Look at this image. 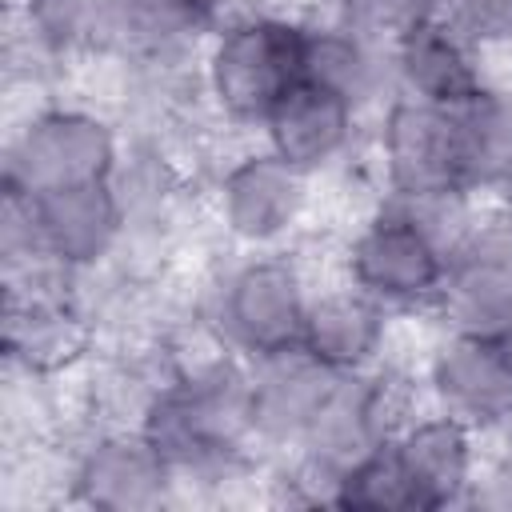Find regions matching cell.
Instances as JSON below:
<instances>
[{
	"label": "cell",
	"instance_id": "1",
	"mask_svg": "<svg viewBox=\"0 0 512 512\" xmlns=\"http://www.w3.org/2000/svg\"><path fill=\"white\" fill-rule=\"evenodd\" d=\"M200 96L216 128L256 140L276 104L304 80V8L264 4L220 24L200 48Z\"/></svg>",
	"mask_w": 512,
	"mask_h": 512
},
{
	"label": "cell",
	"instance_id": "2",
	"mask_svg": "<svg viewBox=\"0 0 512 512\" xmlns=\"http://www.w3.org/2000/svg\"><path fill=\"white\" fill-rule=\"evenodd\" d=\"M324 184L260 140H232L204 176V220L224 252L304 248Z\"/></svg>",
	"mask_w": 512,
	"mask_h": 512
},
{
	"label": "cell",
	"instance_id": "3",
	"mask_svg": "<svg viewBox=\"0 0 512 512\" xmlns=\"http://www.w3.org/2000/svg\"><path fill=\"white\" fill-rule=\"evenodd\" d=\"M316 272L304 248L224 252L200 272V308L248 360L300 344Z\"/></svg>",
	"mask_w": 512,
	"mask_h": 512
},
{
	"label": "cell",
	"instance_id": "4",
	"mask_svg": "<svg viewBox=\"0 0 512 512\" xmlns=\"http://www.w3.org/2000/svg\"><path fill=\"white\" fill-rule=\"evenodd\" d=\"M128 132L116 112L84 96H40L4 132V188L40 196L56 188L108 184L124 160Z\"/></svg>",
	"mask_w": 512,
	"mask_h": 512
},
{
	"label": "cell",
	"instance_id": "5",
	"mask_svg": "<svg viewBox=\"0 0 512 512\" xmlns=\"http://www.w3.org/2000/svg\"><path fill=\"white\" fill-rule=\"evenodd\" d=\"M0 280L4 368L72 380L100 348V328L80 296V272H68L48 256H32L20 264H0Z\"/></svg>",
	"mask_w": 512,
	"mask_h": 512
},
{
	"label": "cell",
	"instance_id": "6",
	"mask_svg": "<svg viewBox=\"0 0 512 512\" xmlns=\"http://www.w3.org/2000/svg\"><path fill=\"white\" fill-rule=\"evenodd\" d=\"M448 264V248L388 196L348 216V228L332 248V272L380 300L400 320L432 316L448 280Z\"/></svg>",
	"mask_w": 512,
	"mask_h": 512
},
{
	"label": "cell",
	"instance_id": "7",
	"mask_svg": "<svg viewBox=\"0 0 512 512\" xmlns=\"http://www.w3.org/2000/svg\"><path fill=\"white\" fill-rule=\"evenodd\" d=\"M56 500L88 512L184 508L172 460L144 428H72L56 448Z\"/></svg>",
	"mask_w": 512,
	"mask_h": 512
},
{
	"label": "cell",
	"instance_id": "8",
	"mask_svg": "<svg viewBox=\"0 0 512 512\" xmlns=\"http://www.w3.org/2000/svg\"><path fill=\"white\" fill-rule=\"evenodd\" d=\"M424 404L472 424L484 436L512 428V336L428 324L412 360Z\"/></svg>",
	"mask_w": 512,
	"mask_h": 512
},
{
	"label": "cell",
	"instance_id": "9",
	"mask_svg": "<svg viewBox=\"0 0 512 512\" xmlns=\"http://www.w3.org/2000/svg\"><path fill=\"white\" fill-rule=\"evenodd\" d=\"M368 148L376 160L380 188L392 200H424V196L464 192L460 188V156H456V124H452L448 108H436V104L396 92L372 116Z\"/></svg>",
	"mask_w": 512,
	"mask_h": 512
},
{
	"label": "cell",
	"instance_id": "10",
	"mask_svg": "<svg viewBox=\"0 0 512 512\" xmlns=\"http://www.w3.org/2000/svg\"><path fill=\"white\" fill-rule=\"evenodd\" d=\"M404 324L408 320L388 312L380 300H372L356 284L328 272V276H316L304 328H300V348L324 368H332L336 376H352V372H368L396 360L400 356L396 340Z\"/></svg>",
	"mask_w": 512,
	"mask_h": 512
},
{
	"label": "cell",
	"instance_id": "11",
	"mask_svg": "<svg viewBox=\"0 0 512 512\" xmlns=\"http://www.w3.org/2000/svg\"><path fill=\"white\" fill-rule=\"evenodd\" d=\"M368 128H372V116H364L356 104H348L344 96L312 80H300L264 120L256 140L268 144L292 168L324 184L364 148Z\"/></svg>",
	"mask_w": 512,
	"mask_h": 512
},
{
	"label": "cell",
	"instance_id": "12",
	"mask_svg": "<svg viewBox=\"0 0 512 512\" xmlns=\"http://www.w3.org/2000/svg\"><path fill=\"white\" fill-rule=\"evenodd\" d=\"M388 444L416 488V512H448L468 504L492 436L432 404H420Z\"/></svg>",
	"mask_w": 512,
	"mask_h": 512
},
{
	"label": "cell",
	"instance_id": "13",
	"mask_svg": "<svg viewBox=\"0 0 512 512\" xmlns=\"http://www.w3.org/2000/svg\"><path fill=\"white\" fill-rule=\"evenodd\" d=\"M336 380L340 376L320 360H312L300 344L272 356H256L248 368V416H252L256 448L264 456L292 452L308 436Z\"/></svg>",
	"mask_w": 512,
	"mask_h": 512
},
{
	"label": "cell",
	"instance_id": "14",
	"mask_svg": "<svg viewBox=\"0 0 512 512\" xmlns=\"http://www.w3.org/2000/svg\"><path fill=\"white\" fill-rule=\"evenodd\" d=\"M28 196V192H24ZM36 252L68 272H96L116 260L124 244V204L108 184H80L28 196Z\"/></svg>",
	"mask_w": 512,
	"mask_h": 512
},
{
	"label": "cell",
	"instance_id": "15",
	"mask_svg": "<svg viewBox=\"0 0 512 512\" xmlns=\"http://www.w3.org/2000/svg\"><path fill=\"white\" fill-rule=\"evenodd\" d=\"M68 384L76 428H140L168 376L156 344H100Z\"/></svg>",
	"mask_w": 512,
	"mask_h": 512
},
{
	"label": "cell",
	"instance_id": "16",
	"mask_svg": "<svg viewBox=\"0 0 512 512\" xmlns=\"http://www.w3.org/2000/svg\"><path fill=\"white\" fill-rule=\"evenodd\" d=\"M392 64H396V92L448 112L468 104L476 92H484L496 80L492 52L472 44L456 24L444 20V12L424 28H416L392 52Z\"/></svg>",
	"mask_w": 512,
	"mask_h": 512
},
{
	"label": "cell",
	"instance_id": "17",
	"mask_svg": "<svg viewBox=\"0 0 512 512\" xmlns=\"http://www.w3.org/2000/svg\"><path fill=\"white\" fill-rule=\"evenodd\" d=\"M304 80L344 96L364 116H376L396 96L392 52L368 44L320 8H304Z\"/></svg>",
	"mask_w": 512,
	"mask_h": 512
},
{
	"label": "cell",
	"instance_id": "18",
	"mask_svg": "<svg viewBox=\"0 0 512 512\" xmlns=\"http://www.w3.org/2000/svg\"><path fill=\"white\" fill-rule=\"evenodd\" d=\"M460 188L476 200L512 196V84L496 80L468 104L452 108Z\"/></svg>",
	"mask_w": 512,
	"mask_h": 512
},
{
	"label": "cell",
	"instance_id": "19",
	"mask_svg": "<svg viewBox=\"0 0 512 512\" xmlns=\"http://www.w3.org/2000/svg\"><path fill=\"white\" fill-rule=\"evenodd\" d=\"M344 512H416V488L392 452V444L372 448L356 464L340 472L336 484V504Z\"/></svg>",
	"mask_w": 512,
	"mask_h": 512
},
{
	"label": "cell",
	"instance_id": "20",
	"mask_svg": "<svg viewBox=\"0 0 512 512\" xmlns=\"http://www.w3.org/2000/svg\"><path fill=\"white\" fill-rule=\"evenodd\" d=\"M440 8L444 0H324L320 4V12H328L332 20H340L344 28H352L356 36H364L384 52H396L416 28L436 20Z\"/></svg>",
	"mask_w": 512,
	"mask_h": 512
},
{
	"label": "cell",
	"instance_id": "21",
	"mask_svg": "<svg viewBox=\"0 0 512 512\" xmlns=\"http://www.w3.org/2000/svg\"><path fill=\"white\" fill-rule=\"evenodd\" d=\"M440 12L484 52H512V0H444Z\"/></svg>",
	"mask_w": 512,
	"mask_h": 512
},
{
	"label": "cell",
	"instance_id": "22",
	"mask_svg": "<svg viewBox=\"0 0 512 512\" xmlns=\"http://www.w3.org/2000/svg\"><path fill=\"white\" fill-rule=\"evenodd\" d=\"M464 508H496V512H512V456L492 440L488 456L480 464V476L472 480L468 504Z\"/></svg>",
	"mask_w": 512,
	"mask_h": 512
},
{
	"label": "cell",
	"instance_id": "23",
	"mask_svg": "<svg viewBox=\"0 0 512 512\" xmlns=\"http://www.w3.org/2000/svg\"><path fill=\"white\" fill-rule=\"evenodd\" d=\"M496 444H500V448H504V452H508V456H512V428H504V432H500V436H496Z\"/></svg>",
	"mask_w": 512,
	"mask_h": 512
},
{
	"label": "cell",
	"instance_id": "24",
	"mask_svg": "<svg viewBox=\"0 0 512 512\" xmlns=\"http://www.w3.org/2000/svg\"><path fill=\"white\" fill-rule=\"evenodd\" d=\"M320 4H324V0H308V4H300V8H320Z\"/></svg>",
	"mask_w": 512,
	"mask_h": 512
},
{
	"label": "cell",
	"instance_id": "25",
	"mask_svg": "<svg viewBox=\"0 0 512 512\" xmlns=\"http://www.w3.org/2000/svg\"><path fill=\"white\" fill-rule=\"evenodd\" d=\"M508 336H512V332H508Z\"/></svg>",
	"mask_w": 512,
	"mask_h": 512
}]
</instances>
